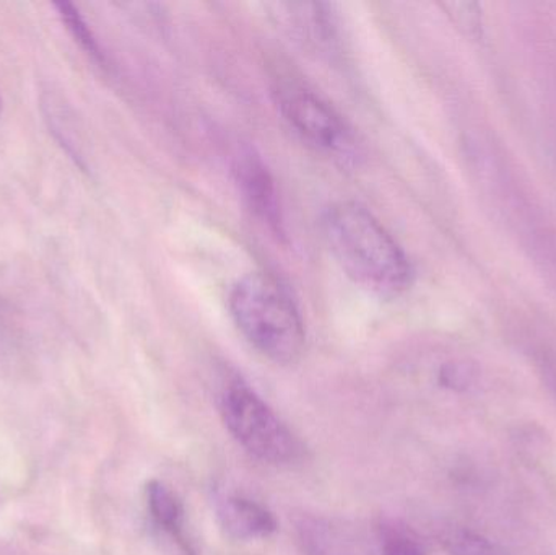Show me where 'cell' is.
Instances as JSON below:
<instances>
[{"instance_id":"cell-7","label":"cell","mask_w":556,"mask_h":555,"mask_svg":"<svg viewBox=\"0 0 556 555\" xmlns=\"http://www.w3.org/2000/svg\"><path fill=\"white\" fill-rule=\"evenodd\" d=\"M150 517L160 530L165 531L186 555H195L194 546L186 534L185 507L176 492L165 482L150 481L146 488Z\"/></svg>"},{"instance_id":"cell-4","label":"cell","mask_w":556,"mask_h":555,"mask_svg":"<svg viewBox=\"0 0 556 555\" xmlns=\"http://www.w3.org/2000/svg\"><path fill=\"white\" fill-rule=\"evenodd\" d=\"M278 103L285 119L311 146L326 152H340L349 147L350 134L342 117L313 91L283 88Z\"/></svg>"},{"instance_id":"cell-12","label":"cell","mask_w":556,"mask_h":555,"mask_svg":"<svg viewBox=\"0 0 556 555\" xmlns=\"http://www.w3.org/2000/svg\"><path fill=\"white\" fill-rule=\"evenodd\" d=\"M542 370L547 375L551 387L556 391V354H545L542 358Z\"/></svg>"},{"instance_id":"cell-6","label":"cell","mask_w":556,"mask_h":555,"mask_svg":"<svg viewBox=\"0 0 556 555\" xmlns=\"http://www.w3.org/2000/svg\"><path fill=\"white\" fill-rule=\"evenodd\" d=\"M222 528L238 541L267 540L276 533L278 524L273 512L260 502L230 495L218 504Z\"/></svg>"},{"instance_id":"cell-13","label":"cell","mask_w":556,"mask_h":555,"mask_svg":"<svg viewBox=\"0 0 556 555\" xmlns=\"http://www.w3.org/2000/svg\"><path fill=\"white\" fill-rule=\"evenodd\" d=\"M0 113H2V101H0Z\"/></svg>"},{"instance_id":"cell-2","label":"cell","mask_w":556,"mask_h":555,"mask_svg":"<svg viewBox=\"0 0 556 555\" xmlns=\"http://www.w3.org/2000/svg\"><path fill=\"white\" fill-rule=\"evenodd\" d=\"M228 305L241 335L264 357L283 365L301 357L306 332L300 310L273 276L248 274L231 290Z\"/></svg>"},{"instance_id":"cell-10","label":"cell","mask_w":556,"mask_h":555,"mask_svg":"<svg viewBox=\"0 0 556 555\" xmlns=\"http://www.w3.org/2000/svg\"><path fill=\"white\" fill-rule=\"evenodd\" d=\"M382 555H427L414 537L394 524L379 527Z\"/></svg>"},{"instance_id":"cell-1","label":"cell","mask_w":556,"mask_h":555,"mask_svg":"<svg viewBox=\"0 0 556 555\" xmlns=\"http://www.w3.org/2000/svg\"><path fill=\"white\" fill-rule=\"evenodd\" d=\"M323 228L330 253L353 282L381 297H397L410 287L407 254L368 209L340 202L327 211Z\"/></svg>"},{"instance_id":"cell-8","label":"cell","mask_w":556,"mask_h":555,"mask_svg":"<svg viewBox=\"0 0 556 555\" xmlns=\"http://www.w3.org/2000/svg\"><path fill=\"white\" fill-rule=\"evenodd\" d=\"M54 7L58 9L59 16H61L65 28L74 36L75 41L81 46V49H85L87 54H90L94 61L104 64V54L101 52L100 45H98L97 38H94L84 16L78 12L77 7L71 2H59Z\"/></svg>"},{"instance_id":"cell-11","label":"cell","mask_w":556,"mask_h":555,"mask_svg":"<svg viewBox=\"0 0 556 555\" xmlns=\"http://www.w3.org/2000/svg\"><path fill=\"white\" fill-rule=\"evenodd\" d=\"M447 15L470 38L482 36V9L477 3H447Z\"/></svg>"},{"instance_id":"cell-3","label":"cell","mask_w":556,"mask_h":555,"mask_svg":"<svg viewBox=\"0 0 556 555\" xmlns=\"http://www.w3.org/2000/svg\"><path fill=\"white\" fill-rule=\"evenodd\" d=\"M222 417L228 432L254 458L274 466L303 459L306 450L296 433L247 384L228 387L222 398Z\"/></svg>"},{"instance_id":"cell-9","label":"cell","mask_w":556,"mask_h":555,"mask_svg":"<svg viewBox=\"0 0 556 555\" xmlns=\"http://www.w3.org/2000/svg\"><path fill=\"white\" fill-rule=\"evenodd\" d=\"M443 543L450 555H506L496 544L466 530L450 531Z\"/></svg>"},{"instance_id":"cell-5","label":"cell","mask_w":556,"mask_h":555,"mask_svg":"<svg viewBox=\"0 0 556 555\" xmlns=\"http://www.w3.org/2000/svg\"><path fill=\"white\" fill-rule=\"evenodd\" d=\"M235 181L251 214L277 237H283V217L276 181L269 168L254 150H243L235 160Z\"/></svg>"}]
</instances>
